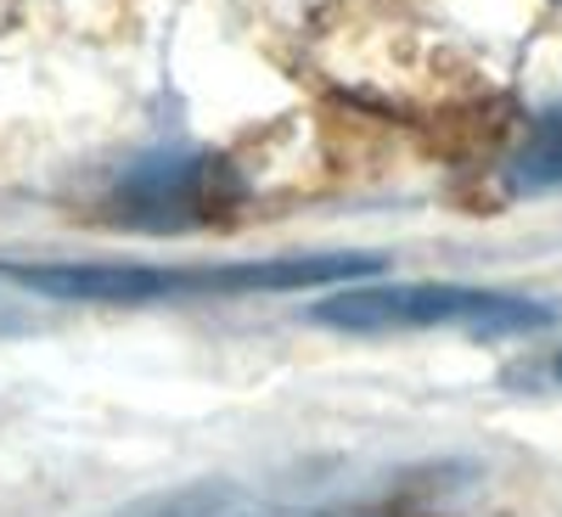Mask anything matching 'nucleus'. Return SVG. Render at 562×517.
Returning a JSON list of instances; mask_svg holds the SVG:
<instances>
[{"label": "nucleus", "instance_id": "obj_1", "mask_svg": "<svg viewBox=\"0 0 562 517\" xmlns=\"http://www.w3.org/2000/svg\"><path fill=\"white\" fill-rule=\"evenodd\" d=\"M378 259H254V265H7L12 281L45 299H97V304H153V299H231V293H288L321 281L371 276Z\"/></svg>", "mask_w": 562, "mask_h": 517}, {"label": "nucleus", "instance_id": "obj_2", "mask_svg": "<svg viewBox=\"0 0 562 517\" xmlns=\"http://www.w3.org/2000/svg\"><path fill=\"white\" fill-rule=\"evenodd\" d=\"M326 326L344 333H428V326H456V333H535L551 326V304L495 288H450V281H416V288H338L310 310Z\"/></svg>", "mask_w": 562, "mask_h": 517}, {"label": "nucleus", "instance_id": "obj_3", "mask_svg": "<svg viewBox=\"0 0 562 517\" xmlns=\"http://www.w3.org/2000/svg\"><path fill=\"white\" fill-rule=\"evenodd\" d=\"M506 186L512 192H557L562 186V108L535 119L518 158L506 164Z\"/></svg>", "mask_w": 562, "mask_h": 517}, {"label": "nucleus", "instance_id": "obj_4", "mask_svg": "<svg viewBox=\"0 0 562 517\" xmlns=\"http://www.w3.org/2000/svg\"><path fill=\"white\" fill-rule=\"evenodd\" d=\"M158 517H276L270 506H259L254 495L231 490V484H203V490H186V495H169L158 506Z\"/></svg>", "mask_w": 562, "mask_h": 517}, {"label": "nucleus", "instance_id": "obj_5", "mask_svg": "<svg viewBox=\"0 0 562 517\" xmlns=\"http://www.w3.org/2000/svg\"><path fill=\"white\" fill-rule=\"evenodd\" d=\"M551 371H557V383H562V349H557V366H551Z\"/></svg>", "mask_w": 562, "mask_h": 517}]
</instances>
